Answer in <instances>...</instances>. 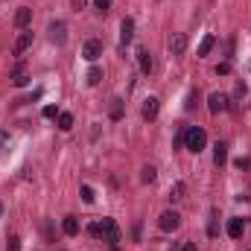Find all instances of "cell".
<instances>
[{
	"label": "cell",
	"mask_w": 251,
	"mask_h": 251,
	"mask_svg": "<svg viewBox=\"0 0 251 251\" xmlns=\"http://www.w3.org/2000/svg\"><path fill=\"white\" fill-rule=\"evenodd\" d=\"M184 146H187V152L199 155V152L207 146V131H204L201 126H190V128H184Z\"/></svg>",
	"instance_id": "6da1fadb"
},
{
	"label": "cell",
	"mask_w": 251,
	"mask_h": 251,
	"mask_svg": "<svg viewBox=\"0 0 251 251\" xmlns=\"http://www.w3.org/2000/svg\"><path fill=\"white\" fill-rule=\"evenodd\" d=\"M158 228H161L164 234H170V231H178V228H181V216H178L176 210H164V213L158 216Z\"/></svg>",
	"instance_id": "7a4b0ae2"
},
{
	"label": "cell",
	"mask_w": 251,
	"mask_h": 251,
	"mask_svg": "<svg viewBox=\"0 0 251 251\" xmlns=\"http://www.w3.org/2000/svg\"><path fill=\"white\" fill-rule=\"evenodd\" d=\"M50 41H53L56 47H64V44H67V24H64V21H53V24H50Z\"/></svg>",
	"instance_id": "3957f363"
},
{
	"label": "cell",
	"mask_w": 251,
	"mask_h": 251,
	"mask_svg": "<svg viewBox=\"0 0 251 251\" xmlns=\"http://www.w3.org/2000/svg\"><path fill=\"white\" fill-rule=\"evenodd\" d=\"M100 56H102V41H100V38L85 41V47H82V59H85V62H97Z\"/></svg>",
	"instance_id": "277c9868"
},
{
	"label": "cell",
	"mask_w": 251,
	"mask_h": 251,
	"mask_svg": "<svg viewBox=\"0 0 251 251\" xmlns=\"http://www.w3.org/2000/svg\"><path fill=\"white\" fill-rule=\"evenodd\" d=\"M207 108H210V114H222V111L231 108V100L225 94H210L207 97Z\"/></svg>",
	"instance_id": "5b68a950"
},
{
	"label": "cell",
	"mask_w": 251,
	"mask_h": 251,
	"mask_svg": "<svg viewBox=\"0 0 251 251\" xmlns=\"http://www.w3.org/2000/svg\"><path fill=\"white\" fill-rule=\"evenodd\" d=\"M100 225H102V240L111 243V246H117V243H120V228H117V222H114V219H102Z\"/></svg>",
	"instance_id": "8992f818"
},
{
	"label": "cell",
	"mask_w": 251,
	"mask_h": 251,
	"mask_svg": "<svg viewBox=\"0 0 251 251\" xmlns=\"http://www.w3.org/2000/svg\"><path fill=\"white\" fill-rule=\"evenodd\" d=\"M167 47H170L173 56H181V53L187 50V35H184V32H173L170 41H167Z\"/></svg>",
	"instance_id": "52a82bcc"
},
{
	"label": "cell",
	"mask_w": 251,
	"mask_h": 251,
	"mask_svg": "<svg viewBox=\"0 0 251 251\" xmlns=\"http://www.w3.org/2000/svg\"><path fill=\"white\" fill-rule=\"evenodd\" d=\"M131 38H134V21L123 18V24H120V50H126L131 44Z\"/></svg>",
	"instance_id": "ba28073f"
},
{
	"label": "cell",
	"mask_w": 251,
	"mask_h": 251,
	"mask_svg": "<svg viewBox=\"0 0 251 251\" xmlns=\"http://www.w3.org/2000/svg\"><path fill=\"white\" fill-rule=\"evenodd\" d=\"M158 111H161V100H158V97H149V100H143V108H140L143 120H155V117H158Z\"/></svg>",
	"instance_id": "9c48e42d"
},
{
	"label": "cell",
	"mask_w": 251,
	"mask_h": 251,
	"mask_svg": "<svg viewBox=\"0 0 251 251\" xmlns=\"http://www.w3.org/2000/svg\"><path fill=\"white\" fill-rule=\"evenodd\" d=\"M29 47H32V32H26V29H24V32L15 38V47H12V53H15V56H24Z\"/></svg>",
	"instance_id": "30bf717a"
},
{
	"label": "cell",
	"mask_w": 251,
	"mask_h": 251,
	"mask_svg": "<svg viewBox=\"0 0 251 251\" xmlns=\"http://www.w3.org/2000/svg\"><path fill=\"white\" fill-rule=\"evenodd\" d=\"M29 24H32V9H18L15 12V26L18 29H26Z\"/></svg>",
	"instance_id": "8fae6325"
},
{
	"label": "cell",
	"mask_w": 251,
	"mask_h": 251,
	"mask_svg": "<svg viewBox=\"0 0 251 251\" xmlns=\"http://www.w3.org/2000/svg\"><path fill=\"white\" fill-rule=\"evenodd\" d=\"M12 85H15V88L29 85V73H26V67H24V64H18V67H15V73H12Z\"/></svg>",
	"instance_id": "7c38bea8"
},
{
	"label": "cell",
	"mask_w": 251,
	"mask_h": 251,
	"mask_svg": "<svg viewBox=\"0 0 251 251\" xmlns=\"http://www.w3.org/2000/svg\"><path fill=\"white\" fill-rule=\"evenodd\" d=\"M243 231H246V222H243V219H237V216L228 219V237H231V240H240Z\"/></svg>",
	"instance_id": "4fadbf2b"
},
{
	"label": "cell",
	"mask_w": 251,
	"mask_h": 251,
	"mask_svg": "<svg viewBox=\"0 0 251 251\" xmlns=\"http://www.w3.org/2000/svg\"><path fill=\"white\" fill-rule=\"evenodd\" d=\"M137 64H140V70H143L146 76L152 73V67H155V64H152V56H149V50H143V47L137 50Z\"/></svg>",
	"instance_id": "5bb4252c"
},
{
	"label": "cell",
	"mask_w": 251,
	"mask_h": 251,
	"mask_svg": "<svg viewBox=\"0 0 251 251\" xmlns=\"http://www.w3.org/2000/svg\"><path fill=\"white\" fill-rule=\"evenodd\" d=\"M62 231L67 234V237H76V234H79V219H76V216H64Z\"/></svg>",
	"instance_id": "9a60e30c"
},
{
	"label": "cell",
	"mask_w": 251,
	"mask_h": 251,
	"mask_svg": "<svg viewBox=\"0 0 251 251\" xmlns=\"http://www.w3.org/2000/svg\"><path fill=\"white\" fill-rule=\"evenodd\" d=\"M225 161H228V146H225V143H216V146H213V164L222 167Z\"/></svg>",
	"instance_id": "2e32d148"
},
{
	"label": "cell",
	"mask_w": 251,
	"mask_h": 251,
	"mask_svg": "<svg viewBox=\"0 0 251 251\" xmlns=\"http://www.w3.org/2000/svg\"><path fill=\"white\" fill-rule=\"evenodd\" d=\"M213 47H216V38H213V35H204V38H201V44H199V56H201V59H204V56H210V50H213Z\"/></svg>",
	"instance_id": "e0dca14e"
},
{
	"label": "cell",
	"mask_w": 251,
	"mask_h": 251,
	"mask_svg": "<svg viewBox=\"0 0 251 251\" xmlns=\"http://www.w3.org/2000/svg\"><path fill=\"white\" fill-rule=\"evenodd\" d=\"M85 79H88V85H91V88H97V85L102 82V67H97V64H94V67L85 73Z\"/></svg>",
	"instance_id": "ac0fdd59"
},
{
	"label": "cell",
	"mask_w": 251,
	"mask_h": 251,
	"mask_svg": "<svg viewBox=\"0 0 251 251\" xmlns=\"http://www.w3.org/2000/svg\"><path fill=\"white\" fill-rule=\"evenodd\" d=\"M56 120H59V128H62V131H70V128H73V114H70V111H62Z\"/></svg>",
	"instance_id": "d6986e66"
},
{
	"label": "cell",
	"mask_w": 251,
	"mask_h": 251,
	"mask_svg": "<svg viewBox=\"0 0 251 251\" xmlns=\"http://www.w3.org/2000/svg\"><path fill=\"white\" fill-rule=\"evenodd\" d=\"M155 178H158V170H155V167H143V170H140V181H143V184H152Z\"/></svg>",
	"instance_id": "ffe728a7"
},
{
	"label": "cell",
	"mask_w": 251,
	"mask_h": 251,
	"mask_svg": "<svg viewBox=\"0 0 251 251\" xmlns=\"http://www.w3.org/2000/svg\"><path fill=\"white\" fill-rule=\"evenodd\" d=\"M184 199V181H176L170 190V201H181Z\"/></svg>",
	"instance_id": "44dd1931"
},
{
	"label": "cell",
	"mask_w": 251,
	"mask_h": 251,
	"mask_svg": "<svg viewBox=\"0 0 251 251\" xmlns=\"http://www.w3.org/2000/svg\"><path fill=\"white\" fill-rule=\"evenodd\" d=\"M108 114H111V120H120V117H123V100H120V97L111 100V111H108Z\"/></svg>",
	"instance_id": "7402d4cb"
},
{
	"label": "cell",
	"mask_w": 251,
	"mask_h": 251,
	"mask_svg": "<svg viewBox=\"0 0 251 251\" xmlns=\"http://www.w3.org/2000/svg\"><path fill=\"white\" fill-rule=\"evenodd\" d=\"M246 94H249V85H246V82H237V88H234V102H243Z\"/></svg>",
	"instance_id": "603a6c76"
},
{
	"label": "cell",
	"mask_w": 251,
	"mask_h": 251,
	"mask_svg": "<svg viewBox=\"0 0 251 251\" xmlns=\"http://www.w3.org/2000/svg\"><path fill=\"white\" fill-rule=\"evenodd\" d=\"M216 219H219V213L213 210V213H210V222H207V237H216V234H219V225H216Z\"/></svg>",
	"instance_id": "cb8c5ba5"
},
{
	"label": "cell",
	"mask_w": 251,
	"mask_h": 251,
	"mask_svg": "<svg viewBox=\"0 0 251 251\" xmlns=\"http://www.w3.org/2000/svg\"><path fill=\"white\" fill-rule=\"evenodd\" d=\"M79 193H82V201H85V204H94V199H97V196H94V190L88 187V184H82Z\"/></svg>",
	"instance_id": "d4e9b609"
},
{
	"label": "cell",
	"mask_w": 251,
	"mask_h": 251,
	"mask_svg": "<svg viewBox=\"0 0 251 251\" xmlns=\"http://www.w3.org/2000/svg\"><path fill=\"white\" fill-rule=\"evenodd\" d=\"M88 234H91L94 240H102V225H100V222H94V225H88Z\"/></svg>",
	"instance_id": "484cf974"
},
{
	"label": "cell",
	"mask_w": 251,
	"mask_h": 251,
	"mask_svg": "<svg viewBox=\"0 0 251 251\" xmlns=\"http://www.w3.org/2000/svg\"><path fill=\"white\" fill-rule=\"evenodd\" d=\"M111 3H114V0H94V6H97V12H100V15H105V12L111 9Z\"/></svg>",
	"instance_id": "4316f807"
},
{
	"label": "cell",
	"mask_w": 251,
	"mask_h": 251,
	"mask_svg": "<svg viewBox=\"0 0 251 251\" xmlns=\"http://www.w3.org/2000/svg\"><path fill=\"white\" fill-rule=\"evenodd\" d=\"M41 114H44V117H47V120H53V117H59V114H62V111H59V108H56V105H44V111H41Z\"/></svg>",
	"instance_id": "83f0119b"
},
{
	"label": "cell",
	"mask_w": 251,
	"mask_h": 251,
	"mask_svg": "<svg viewBox=\"0 0 251 251\" xmlns=\"http://www.w3.org/2000/svg\"><path fill=\"white\" fill-rule=\"evenodd\" d=\"M234 167H237L240 173H246V170H249V167H251V161H249V158H246V155H243V158H237V161H234Z\"/></svg>",
	"instance_id": "f1b7e54d"
},
{
	"label": "cell",
	"mask_w": 251,
	"mask_h": 251,
	"mask_svg": "<svg viewBox=\"0 0 251 251\" xmlns=\"http://www.w3.org/2000/svg\"><path fill=\"white\" fill-rule=\"evenodd\" d=\"M228 73H231V62L216 64V76H228Z\"/></svg>",
	"instance_id": "f546056e"
},
{
	"label": "cell",
	"mask_w": 251,
	"mask_h": 251,
	"mask_svg": "<svg viewBox=\"0 0 251 251\" xmlns=\"http://www.w3.org/2000/svg\"><path fill=\"white\" fill-rule=\"evenodd\" d=\"M6 251H21V240H18V237H9V243H6Z\"/></svg>",
	"instance_id": "4dcf8cb0"
},
{
	"label": "cell",
	"mask_w": 251,
	"mask_h": 251,
	"mask_svg": "<svg viewBox=\"0 0 251 251\" xmlns=\"http://www.w3.org/2000/svg\"><path fill=\"white\" fill-rule=\"evenodd\" d=\"M184 108H187V111H193V108H196V91H190V94H187V102H184Z\"/></svg>",
	"instance_id": "1f68e13d"
},
{
	"label": "cell",
	"mask_w": 251,
	"mask_h": 251,
	"mask_svg": "<svg viewBox=\"0 0 251 251\" xmlns=\"http://www.w3.org/2000/svg\"><path fill=\"white\" fill-rule=\"evenodd\" d=\"M38 97H41V91H32V97H24V100H18V102H21V105H24V102H35Z\"/></svg>",
	"instance_id": "d6a6232c"
},
{
	"label": "cell",
	"mask_w": 251,
	"mask_h": 251,
	"mask_svg": "<svg viewBox=\"0 0 251 251\" xmlns=\"http://www.w3.org/2000/svg\"><path fill=\"white\" fill-rule=\"evenodd\" d=\"M70 6L79 12V9H85V6H88V0H70Z\"/></svg>",
	"instance_id": "836d02e7"
},
{
	"label": "cell",
	"mask_w": 251,
	"mask_h": 251,
	"mask_svg": "<svg viewBox=\"0 0 251 251\" xmlns=\"http://www.w3.org/2000/svg\"><path fill=\"white\" fill-rule=\"evenodd\" d=\"M181 251H196V246H193V243H184V249Z\"/></svg>",
	"instance_id": "e575fe53"
},
{
	"label": "cell",
	"mask_w": 251,
	"mask_h": 251,
	"mask_svg": "<svg viewBox=\"0 0 251 251\" xmlns=\"http://www.w3.org/2000/svg\"><path fill=\"white\" fill-rule=\"evenodd\" d=\"M0 213H3V204H0Z\"/></svg>",
	"instance_id": "d590c367"
}]
</instances>
